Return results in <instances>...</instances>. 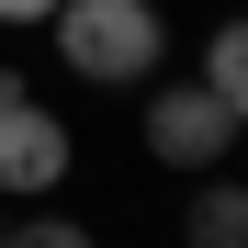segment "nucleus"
<instances>
[{"label": "nucleus", "instance_id": "1", "mask_svg": "<svg viewBox=\"0 0 248 248\" xmlns=\"http://www.w3.org/2000/svg\"><path fill=\"white\" fill-rule=\"evenodd\" d=\"M57 57L79 79H102V91H136V79H158V57H170V23H158V0H57Z\"/></svg>", "mask_w": 248, "mask_h": 248}, {"label": "nucleus", "instance_id": "2", "mask_svg": "<svg viewBox=\"0 0 248 248\" xmlns=\"http://www.w3.org/2000/svg\"><path fill=\"white\" fill-rule=\"evenodd\" d=\"M68 170H79L68 124L34 102V79H23V68H0V192H57Z\"/></svg>", "mask_w": 248, "mask_h": 248}, {"label": "nucleus", "instance_id": "3", "mask_svg": "<svg viewBox=\"0 0 248 248\" xmlns=\"http://www.w3.org/2000/svg\"><path fill=\"white\" fill-rule=\"evenodd\" d=\"M237 147V113L203 91V79H158L147 91V158H170V170H215Z\"/></svg>", "mask_w": 248, "mask_h": 248}, {"label": "nucleus", "instance_id": "4", "mask_svg": "<svg viewBox=\"0 0 248 248\" xmlns=\"http://www.w3.org/2000/svg\"><path fill=\"white\" fill-rule=\"evenodd\" d=\"M181 248H248V181H203L181 203Z\"/></svg>", "mask_w": 248, "mask_h": 248}, {"label": "nucleus", "instance_id": "5", "mask_svg": "<svg viewBox=\"0 0 248 248\" xmlns=\"http://www.w3.org/2000/svg\"><path fill=\"white\" fill-rule=\"evenodd\" d=\"M203 91L248 124V12H237V23H215V46H203Z\"/></svg>", "mask_w": 248, "mask_h": 248}, {"label": "nucleus", "instance_id": "6", "mask_svg": "<svg viewBox=\"0 0 248 248\" xmlns=\"http://www.w3.org/2000/svg\"><path fill=\"white\" fill-rule=\"evenodd\" d=\"M0 248H102V237H91V226H68V215H34V226H12Z\"/></svg>", "mask_w": 248, "mask_h": 248}, {"label": "nucleus", "instance_id": "7", "mask_svg": "<svg viewBox=\"0 0 248 248\" xmlns=\"http://www.w3.org/2000/svg\"><path fill=\"white\" fill-rule=\"evenodd\" d=\"M57 12V0H0V23H46Z\"/></svg>", "mask_w": 248, "mask_h": 248}, {"label": "nucleus", "instance_id": "8", "mask_svg": "<svg viewBox=\"0 0 248 248\" xmlns=\"http://www.w3.org/2000/svg\"><path fill=\"white\" fill-rule=\"evenodd\" d=\"M0 237H12V215H0Z\"/></svg>", "mask_w": 248, "mask_h": 248}]
</instances>
